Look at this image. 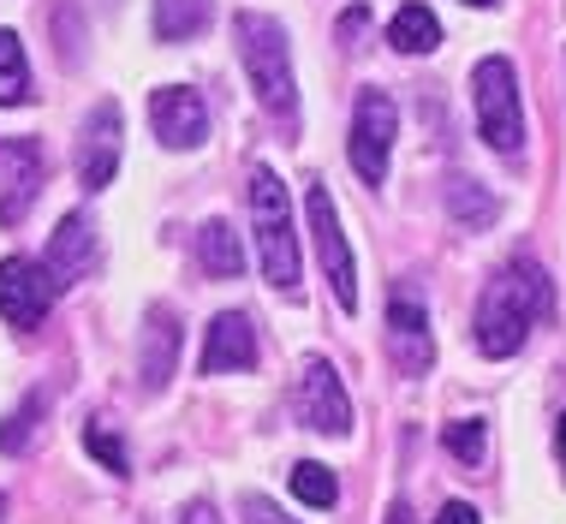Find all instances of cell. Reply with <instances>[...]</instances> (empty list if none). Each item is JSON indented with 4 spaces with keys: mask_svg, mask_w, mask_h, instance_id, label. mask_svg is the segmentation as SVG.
<instances>
[{
    "mask_svg": "<svg viewBox=\"0 0 566 524\" xmlns=\"http://www.w3.org/2000/svg\"><path fill=\"white\" fill-rule=\"evenodd\" d=\"M233 42L244 60V78H251L256 102L269 119L298 126V78H293V49H286V30L269 12H239L233 19Z\"/></svg>",
    "mask_w": 566,
    "mask_h": 524,
    "instance_id": "7a4b0ae2",
    "label": "cell"
},
{
    "mask_svg": "<svg viewBox=\"0 0 566 524\" xmlns=\"http://www.w3.org/2000/svg\"><path fill=\"white\" fill-rule=\"evenodd\" d=\"M36 411H42V399H30V406L19 411V418H12L7 429H0V447H7V453H19V447L30 441V418H36Z\"/></svg>",
    "mask_w": 566,
    "mask_h": 524,
    "instance_id": "cb8c5ba5",
    "label": "cell"
},
{
    "mask_svg": "<svg viewBox=\"0 0 566 524\" xmlns=\"http://www.w3.org/2000/svg\"><path fill=\"white\" fill-rule=\"evenodd\" d=\"M388 524H418V518H411L406 501H394V506H388Z\"/></svg>",
    "mask_w": 566,
    "mask_h": 524,
    "instance_id": "83f0119b",
    "label": "cell"
},
{
    "mask_svg": "<svg viewBox=\"0 0 566 524\" xmlns=\"http://www.w3.org/2000/svg\"><path fill=\"white\" fill-rule=\"evenodd\" d=\"M436 524H478V506H465V501H448L441 506V518Z\"/></svg>",
    "mask_w": 566,
    "mask_h": 524,
    "instance_id": "d4e9b609",
    "label": "cell"
},
{
    "mask_svg": "<svg viewBox=\"0 0 566 524\" xmlns=\"http://www.w3.org/2000/svg\"><path fill=\"white\" fill-rule=\"evenodd\" d=\"M42 191V149L30 137H0V221H19Z\"/></svg>",
    "mask_w": 566,
    "mask_h": 524,
    "instance_id": "8fae6325",
    "label": "cell"
},
{
    "mask_svg": "<svg viewBox=\"0 0 566 524\" xmlns=\"http://www.w3.org/2000/svg\"><path fill=\"white\" fill-rule=\"evenodd\" d=\"M84 447H90V453H96V459H102V465H108L114 476H126V471H132V459H126V441H119L108 423H90V429H84Z\"/></svg>",
    "mask_w": 566,
    "mask_h": 524,
    "instance_id": "603a6c76",
    "label": "cell"
},
{
    "mask_svg": "<svg viewBox=\"0 0 566 524\" xmlns=\"http://www.w3.org/2000/svg\"><path fill=\"white\" fill-rule=\"evenodd\" d=\"M244 513H251V524H281V513L269 501H244Z\"/></svg>",
    "mask_w": 566,
    "mask_h": 524,
    "instance_id": "484cf974",
    "label": "cell"
},
{
    "mask_svg": "<svg viewBox=\"0 0 566 524\" xmlns=\"http://www.w3.org/2000/svg\"><path fill=\"white\" fill-rule=\"evenodd\" d=\"M30 102V60H24V42L12 30H0V107H19Z\"/></svg>",
    "mask_w": 566,
    "mask_h": 524,
    "instance_id": "d6986e66",
    "label": "cell"
},
{
    "mask_svg": "<svg viewBox=\"0 0 566 524\" xmlns=\"http://www.w3.org/2000/svg\"><path fill=\"white\" fill-rule=\"evenodd\" d=\"M149 126H156V137L167 149H197L209 137V107L186 84H161L149 96Z\"/></svg>",
    "mask_w": 566,
    "mask_h": 524,
    "instance_id": "30bf717a",
    "label": "cell"
},
{
    "mask_svg": "<svg viewBox=\"0 0 566 524\" xmlns=\"http://www.w3.org/2000/svg\"><path fill=\"white\" fill-rule=\"evenodd\" d=\"M388 352L400 364V376H430V364H436L430 311L411 292H394V304H388Z\"/></svg>",
    "mask_w": 566,
    "mask_h": 524,
    "instance_id": "9c48e42d",
    "label": "cell"
},
{
    "mask_svg": "<svg viewBox=\"0 0 566 524\" xmlns=\"http://www.w3.org/2000/svg\"><path fill=\"white\" fill-rule=\"evenodd\" d=\"M251 227H256V256L274 292L298 298V233H293V203H286V185L274 167L251 174Z\"/></svg>",
    "mask_w": 566,
    "mask_h": 524,
    "instance_id": "3957f363",
    "label": "cell"
},
{
    "mask_svg": "<svg viewBox=\"0 0 566 524\" xmlns=\"http://www.w3.org/2000/svg\"><path fill=\"white\" fill-rule=\"evenodd\" d=\"M548 304H555V286H548V274L537 269V262H531V256L507 262V269L483 286V298H478L471 346H478L483 358H513V352L531 340V328L548 316Z\"/></svg>",
    "mask_w": 566,
    "mask_h": 524,
    "instance_id": "6da1fadb",
    "label": "cell"
},
{
    "mask_svg": "<svg viewBox=\"0 0 566 524\" xmlns=\"http://www.w3.org/2000/svg\"><path fill=\"white\" fill-rule=\"evenodd\" d=\"M251 364H256V328H251V316L221 311L216 322H209L203 376H233V369H251Z\"/></svg>",
    "mask_w": 566,
    "mask_h": 524,
    "instance_id": "4fadbf2b",
    "label": "cell"
},
{
    "mask_svg": "<svg viewBox=\"0 0 566 524\" xmlns=\"http://www.w3.org/2000/svg\"><path fill=\"white\" fill-rule=\"evenodd\" d=\"M293 411H298L304 429H316V436H346V429H352V399L340 388V376H334V364H323V358L304 364Z\"/></svg>",
    "mask_w": 566,
    "mask_h": 524,
    "instance_id": "ba28073f",
    "label": "cell"
},
{
    "mask_svg": "<svg viewBox=\"0 0 566 524\" xmlns=\"http://www.w3.org/2000/svg\"><path fill=\"white\" fill-rule=\"evenodd\" d=\"M465 7H501V0H465Z\"/></svg>",
    "mask_w": 566,
    "mask_h": 524,
    "instance_id": "f546056e",
    "label": "cell"
},
{
    "mask_svg": "<svg viewBox=\"0 0 566 524\" xmlns=\"http://www.w3.org/2000/svg\"><path fill=\"white\" fill-rule=\"evenodd\" d=\"M119 174V102H96V114L84 119L78 137V179L84 191H102Z\"/></svg>",
    "mask_w": 566,
    "mask_h": 524,
    "instance_id": "7c38bea8",
    "label": "cell"
},
{
    "mask_svg": "<svg viewBox=\"0 0 566 524\" xmlns=\"http://www.w3.org/2000/svg\"><path fill=\"white\" fill-rule=\"evenodd\" d=\"M197 262H203L209 281H239V269H244V244H239V233H233L227 221H209L203 233H197Z\"/></svg>",
    "mask_w": 566,
    "mask_h": 524,
    "instance_id": "2e32d148",
    "label": "cell"
},
{
    "mask_svg": "<svg viewBox=\"0 0 566 524\" xmlns=\"http://www.w3.org/2000/svg\"><path fill=\"white\" fill-rule=\"evenodd\" d=\"M311 239H316V256H323L334 304L352 316V311H358V269H352V244L340 233V214H334L328 185H311Z\"/></svg>",
    "mask_w": 566,
    "mask_h": 524,
    "instance_id": "8992f818",
    "label": "cell"
},
{
    "mask_svg": "<svg viewBox=\"0 0 566 524\" xmlns=\"http://www.w3.org/2000/svg\"><path fill=\"white\" fill-rule=\"evenodd\" d=\"M471 107H478V132L495 156H518L525 149V107H518V78L513 60L489 54L471 72Z\"/></svg>",
    "mask_w": 566,
    "mask_h": 524,
    "instance_id": "277c9868",
    "label": "cell"
},
{
    "mask_svg": "<svg viewBox=\"0 0 566 524\" xmlns=\"http://www.w3.org/2000/svg\"><path fill=\"white\" fill-rule=\"evenodd\" d=\"M448 203H453V214H459L465 227H489V221L501 214V203H495V197H489V191H478L471 179H453V185H448Z\"/></svg>",
    "mask_w": 566,
    "mask_h": 524,
    "instance_id": "44dd1931",
    "label": "cell"
},
{
    "mask_svg": "<svg viewBox=\"0 0 566 524\" xmlns=\"http://www.w3.org/2000/svg\"><path fill=\"white\" fill-rule=\"evenodd\" d=\"M441 441H448V453L459 459V465H478V459L489 453V436L478 418H453L448 429H441Z\"/></svg>",
    "mask_w": 566,
    "mask_h": 524,
    "instance_id": "7402d4cb",
    "label": "cell"
},
{
    "mask_svg": "<svg viewBox=\"0 0 566 524\" xmlns=\"http://www.w3.org/2000/svg\"><path fill=\"white\" fill-rule=\"evenodd\" d=\"M394 132H400V107H394L388 90H358V107H352V144L346 156L358 167L364 185H381L388 179V161H394Z\"/></svg>",
    "mask_w": 566,
    "mask_h": 524,
    "instance_id": "5b68a950",
    "label": "cell"
},
{
    "mask_svg": "<svg viewBox=\"0 0 566 524\" xmlns=\"http://www.w3.org/2000/svg\"><path fill=\"white\" fill-rule=\"evenodd\" d=\"M179 524H221V518H216V506L197 501V506H186V518H179Z\"/></svg>",
    "mask_w": 566,
    "mask_h": 524,
    "instance_id": "4316f807",
    "label": "cell"
},
{
    "mask_svg": "<svg viewBox=\"0 0 566 524\" xmlns=\"http://www.w3.org/2000/svg\"><path fill=\"white\" fill-rule=\"evenodd\" d=\"M0 518H7V501H0Z\"/></svg>",
    "mask_w": 566,
    "mask_h": 524,
    "instance_id": "4dcf8cb0",
    "label": "cell"
},
{
    "mask_svg": "<svg viewBox=\"0 0 566 524\" xmlns=\"http://www.w3.org/2000/svg\"><path fill=\"white\" fill-rule=\"evenodd\" d=\"M555 453H560V465H566V411H560V423H555Z\"/></svg>",
    "mask_w": 566,
    "mask_h": 524,
    "instance_id": "f1b7e54d",
    "label": "cell"
},
{
    "mask_svg": "<svg viewBox=\"0 0 566 524\" xmlns=\"http://www.w3.org/2000/svg\"><path fill=\"white\" fill-rule=\"evenodd\" d=\"M174 358H179V322H174V311H149V322H144V358H137L149 394L167 388V376H174Z\"/></svg>",
    "mask_w": 566,
    "mask_h": 524,
    "instance_id": "9a60e30c",
    "label": "cell"
},
{
    "mask_svg": "<svg viewBox=\"0 0 566 524\" xmlns=\"http://www.w3.org/2000/svg\"><path fill=\"white\" fill-rule=\"evenodd\" d=\"M49 269L60 274V286L84 281V274L96 269V227H90V214H66V221L54 227V239H49Z\"/></svg>",
    "mask_w": 566,
    "mask_h": 524,
    "instance_id": "5bb4252c",
    "label": "cell"
},
{
    "mask_svg": "<svg viewBox=\"0 0 566 524\" xmlns=\"http://www.w3.org/2000/svg\"><path fill=\"white\" fill-rule=\"evenodd\" d=\"M388 42H394L400 54H430V49H441L436 12L418 7V0H411V7H400V12H394V24H388Z\"/></svg>",
    "mask_w": 566,
    "mask_h": 524,
    "instance_id": "e0dca14e",
    "label": "cell"
},
{
    "mask_svg": "<svg viewBox=\"0 0 566 524\" xmlns=\"http://www.w3.org/2000/svg\"><path fill=\"white\" fill-rule=\"evenodd\" d=\"M209 0H156V36L161 42H191L209 30Z\"/></svg>",
    "mask_w": 566,
    "mask_h": 524,
    "instance_id": "ac0fdd59",
    "label": "cell"
},
{
    "mask_svg": "<svg viewBox=\"0 0 566 524\" xmlns=\"http://www.w3.org/2000/svg\"><path fill=\"white\" fill-rule=\"evenodd\" d=\"M54 298H60V274L49 262H30V256L0 262V316H7L12 328H36V322L54 311Z\"/></svg>",
    "mask_w": 566,
    "mask_h": 524,
    "instance_id": "52a82bcc",
    "label": "cell"
},
{
    "mask_svg": "<svg viewBox=\"0 0 566 524\" xmlns=\"http://www.w3.org/2000/svg\"><path fill=\"white\" fill-rule=\"evenodd\" d=\"M293 495H298L304 506H334V501H340V483H334L328 465L304 459V465H293Z\"/></svg>",
    "mask_w": 566,
    "mask_h": 524,
    "instance_id": "ffe728a7",
    "label": "cell"
}]
</instances>
